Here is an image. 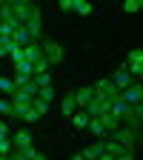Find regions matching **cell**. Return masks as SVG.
Instances as JSON below:
<instances>
[{"label":"cell","mask_w":143,"mask_h":160,"mask_svg":"<svg viewBox=\"0 0 143 160\" xmlns=\"http://www.w3.org/2000/svg\"><path fill=\"white\" fill-rule=\"evenodd\" d=\"M100 154H103V140H97V143H92V146H86L83 152H80L83 160H97Z\"/></svg>","instance_id":"13"},{"label":"cell","mask_w":143,"mask_h":160,"mask_svg":"<svg viewBox=\"0 0 143 160\" xmlns=\"http://www.w3.org/2000/svg\"><path fill=\"white\" fill-rule=\"evenodd\" d=\"M143 9V0H123V12L126 14H137Z\"/></svg>","instance_id":"21"},{"label":"cell","mask_w":143,"mask_h":160,"mask_svg":"<svg viewBox=\"0 0 143 160\" xmlns=\"http://www.w3.org/2000/svg\"><path fill=\"white\" fill-rule=\"evenodd\" d=\"M72 12H77L80 17H89L92 14V3H89V0H74V9Z\"/></svg>","instance_id":"18"},{"label":"cell","mask_w":143,"mask_h":160,"mask_svg":"<svg viewBox=\"0 0 143 160\" xmlns=\"http://www.w3.org/2000/svg\"><path fill=\"white\" fill-rule=\"evenodd\" d=\"M12 143H14V146H17V152H20V149L32 146V134H29L26 129H17V132H14V137H12Z\"/></svg>","instance_id":"14"},{"label":"cell","mask_w":143,"mask_h":160,"mask_svg":"<svg viewBox=\"0 0 143 160\" xmlns=\"http://www.w3.org/2000/svg\"><path fill=\"white\" fill-rule=\"evenodd\" d=\"M12 40H14V46H20V49H26L29 43H34V40L29 37V32H26V26H17L12 32Z\"/></svg>","instance_id":"12"},{"label":"cell","mask_w":143,"mask_h":160,"mask_svg":"<svg viewBox=\"0 0 143 160\" xmlns=\"http://www.w3.org/2000/svg\"><path fill=\"white\" fill-rule=\"evenodd\" d=\"M120 100H123L126 106H137V103H143V86H140V80H135L129 89L120 92Z\"/></svg>","instance_id":"6"},{"label":"cell","mask_w":143,"mask_h":160,"mask_svg":"<svg viewBox=\"0 0 143 160\" xmlns=\"http://www.w3.org/2000/svg\"><path fill=\"white\" fill-rule=\"evenodd\" d=\"M109 80H112V86H115L117 92H123V89H129V86L135 83V77H132L126 69H117V72H115V77H109Z\"/></svg>","instance_id":"8"},{"label":"cell","mask_w":143,"mask_h":160,"mask_svg":"<svg viewBox=\"0 0 143 160\" xmlns=\"http://www.w3.org/2000/svg\"><path fill=\"white\" fill-rule=\"evenodd\" d=\"M74 9V0H60V12H72Z\"/></svg>","instance_id":"30"},{"label":"cell","mask_w":143,"mask_h":160,"mask_svg":"<svg viewBox=\"0 0 143 160\" xmlns=\"http://www.w3.org/2000/svg\"><path fill=\"white\" fill-rule=\"evenodd\" d=\"M69 120H72V126H74V129H86V126H89V114H86L83 109H77Z\"/></svg>","instance_id":"16"},{"label":"cell","mask_w":143,"mask_h":160,"mask_svg":"<svg viewBox=\"0 0 143 160\" xmlns=\"http://www.w3.org/2000/svg\"><path fill=\"white\" fill-rule=\"evenodd\" d=\"M54 94H57V92H54L52 86H46V89H40V92H37V97L43 100V103H49V106H52V100H54Z\"/></svg>","instance_id":"24"},{"label":"cell","mask_w":143,"mask_h":160,"mask_svg":"<svg viewBox=\"0 0 143 160\" xmlns=\"http://www.w3.org/2000/svg\"><path fill=\"white\" fill-rule=\"evenodd\" d=\"M92 134H97V137H106V132H103V123H100L97 117H89V126H86Z\"/></svg>","instance_id":"20"},{"label":"cell","mask_w":143,"mask_h":160,"mask_svg":"<svg viewBox=\"0 0 143 160\" xmlns=\"http://www.w3.org/2000/svg\"><path fill=\"white\" fill-rule=\"evenodd\" d=\"M23 60H26V63H40V60H46L43 57V46H40V43H29L26 49H23Z\"/></svg>","instance_id":"9"},{"label":"cell","mask_w":143,"mask_h":160,"mask_svg":"<svg viewBox=\"0 0 143 160\" xmlns=\"http://www.w3.org/2000/svg\"><path fill=\"white\" fill-rule=\"evenodd\" d=\"M0 134H9V126H6V120H0Z\"/></svg>","instance_id":"33"},{"label":"cell","mask_w":143,"mask_h":160,"mask_svg":"<svg viewBox=\"0 0 143 160\" xmlns=\"http://www.w3.org/2000/svg\"><path fill=\"white\" fill-rule=\"evenodd\" d=\"M72 160H83V157H80V154H74V157H72Z\"/></svg>","instance_id":"36"},{"label":"cell","mask_w":143,"mask_h":160,"mask_svg":"<svg viewBox=\"0 0 143 160\" xmlns=\"http://www.w3.org/2000/svg\"><path fill=\"white\" fill-rule=\"evenodd\" d=\"M43 72H49V63H46V60H40V63H34V74H43Z\"/></svg>","instance_id":"29"},{"label":"cell","mask_w":143,"mask_h":160,"mask_svg":"<svg viewBox=\"0 0 143 160\" xmlns=\"http://www.w3.org/2000/svg\"><path fill=\"white\" fill-rule=\"evenodd\" d=\"M120 97V92L112 86V80L103 77V80H97V86H94V100H115Z\"/></svg>","instance_id":"5"},{"label":"cell","mask_w":143,"mask_h":160,"mask_svg":"<svg viewBox=\"0 0 143 160\" xmlns=\"http://www.w3.org/2000/svg\"><path fill=\"white\" fill-rule=\"evenodd\" d=\"M32 109H34L40 117H46V114H49V103H43L40 97H34V100H32Z\"/></svg>","instance_id":"23"},{"label":"cell","mask_w":143,"mask_h":160,"mask_svg":"<svg viewBox=\"0 0 143 160\" xmlns=\"http://www.w3.org/2000/svg\"><path fill=\"white\" fill-rule=\"evenodd\" d=\"M20 154H23L26 160H32V157L37 154V149H34V146H26V149H20Z\"/></svg>","instance_id":"28"},{"label":"cell","mask_w":143,"mask_h":160,"mask_svg":"<svg viewBox=\"0 0 143 160\" xmlns=\"http://www.w3.org/2000/svg\"><path fill=\"white\" fill-rule=\"evenodd\" d=\"M12 140H9V134H0V157H9L12 154Z\"/></svg>","instance_id":"22"},{"label":"cell","mask_w":143,"mask_h":160,"mask_svg":"<svg viewBox=\"0 0 143 160\" xmlns=\"http://www.w3.org/2000/svg\"><path fill=\"white\" fill-rule=\"evenodd\" d=\"M129 63H143V52H140V49H135V52L129 54Z\"/></svg>","instance_id":"27"},{"label":"cell","mask_w":143,"mask_h":160,"mask_svg":"<svg viewBox=\"0 0 143 160\" xmlns=\"http://www.w3.org/2000/svg\"><path fill=\"white\" fill-rule=\"evenodd\" d=\"M37 12H40V9H37L34 3H29V0H12V17L17 20L20 26H23L32 14H37Z\"/></svg>","instance_id":"2"},{"label":"cell","mask_w":143,"mask_h":160,"mask_svg":"<svg viewBox=\"0 0 143 160\" xmlns=\"http://www.w3.org/2000/svg\"><path fill=\"white\" fill-rule=\"evenodd\" d=\"M97 120H100V123H103V132H106V137H109L112 132H117L120 126H123V123H120V117H115L112 112H103V114H100Z\"/></svg>","instance_id":"11"},{"label":"cell","mask_w":143,"mask_h":160,"mask_svg":"<svg viewBox=\"0 0 143 160\" xmlns=\"http://www.w3.org/2000/svg\"><path fill=\"white\" fill-rule=\"evenodd\" d=\"M9 57L14 60V63H23V49H20V46H14V49L9 52Z\"/></svg>","instance_id":"26"},{"label":"cell","mask_w":143,"mask_h":160,"mask_svg":"<svg viewBox=\"0 0 143 160\" xmlns=\"http://www.w3.org/2000/svg\"><path fill=\"white\" fill-rule=\"evenodd\" d=\"M60 112H63V117H72L77 112V103H74V94H66L63 103H60Z\"/></svg>","instance_id":"15"},{"label":"cell","mask_w":143,"mask_h":160,"mask_svg":"<svg viewBox=\"0 0 143 160\" xmlns=\"http://www.w3.org/2000/svg\"><path fill=\"white\" fill-rule=\"evenodd\" d=\"M0 160H6V157H0Z\"/></svg>","instance_id":"37"},{"label":"cell","mask_w":143,"mask_h":160,"mask_svg":"<svg viewBox=\"0 0 143 160\" xmlns=\"http://www.w3.org/2000/svg\"><path fill=\"white\" fill-rule=\"evenodd\" d=\"M14 89H17V86H14V80H12V77H3V74H0V92L12 97V94H14Z\"/></svg>","instance_id":"19"},{"label":"cell","mask_w":143,"mask_h":160,"mask_svg":"<svg viewBox=\"0 0 143 160\" xmlns=\"http://www.w3.org/2000/svg\"><path fill=\"white\" fill-rule=\"evenodd\" d=\"M97 160H115V157H109V154H100V157H97Z\"/></svg>","instance_id":"35"},{"label":"cell","mask_w":143,"mask_h":160,"mask_svg":"<svg viewBox=\"0 0 143 160\" xmlns=\"http://www.w3.org/2000/svg\"><path fill=\"white\" fill-rule=\"evenodd\" d=\"M115 160H135V152H120Z\"/></svg>","instance_id":"31"},{"label":"cell","mask_w":143,"mask_h":160,"mask_svg":"<svg viewBox=\"0 0 143 160\" xmlns=\"http://www.w3.org/2000/svg\"><path fill=\"white\" fill-rule=\"evenodd\" d=\"M32 77H34V66L32 63H14V86H26V83H32Z\"/></svg>","instance_id":"4"},{"label":"cell","mask_w":143,"mask_h":160,"mask_svg":"<svg viewBox=\"0 0 143 160\" xmlns=\"http://www.w3.org/2000/svg\"><path fill=\"white\" fill-rule=\"evenodd\" d=\"M0 114H3V117H12V100L9 97H0Z\"/></svg>","instance_id":"25"},{"label":"cell","mask_w":143,"mask_h":160,"mask_svg":"<svg viewBox=\"0 0 143 160\" xmlns=\"http://www.w3.org/2000/svg\"><path fill=\"white\" fill-rule=\"evenodd\" d=\"M43 57H46V63L49 66H57L60 60H63V46L57 43V40H52V37H43Z\"/></svg>","instance_id":"3"},{"label":"cell","mask_w":143,"mask_h":160,"mask_svg":"<svg viewBox=\"0 0 143 160\" xmlns=\"http://www.w3.org/2000/svg\"><path fill=\"white\" fill-rule=\"evenodd\" d=\"M74 94V103H77V109H86L92 100H94V86H80L77 92H72Z\"/></svg>","instance_id":"7"},{"label":"cell","mask_w":143,"mask_h":160,"mask_svg":"<svg viewBox=\"0 0 143 160\" xmlns=\"http://www.w3.org/2000/svg\"><path fill=\"white\" fill-rule=\"evenodd\" d=\"M129 109H132V106H126V103H123L120 97H115V100H112V106H109V112H112L115 117H123V114H126Z\"/></svg>","instance_id":"17"},{"label":"cell","mask_w":143,"mask_h":160,"mask_svg":"<svg viewBox=\"0 0 143 160\" xmlns=\"http://www.w3.org/2000/svg\"><path fill=\"white\" fill-rule=\"evenodd\" d=\"M23 26H26L29 37L34 40V43H37V37H40V32H43V20H40V12H37V14H32V17L26 20V23H23Z\"/></svg>","instance_id":"10"},{"label":"cell","mask_w":143,"mask_h":160,"mask_svg":"<svg viewBox=\"0 0 143 160\" xmlns=\"http://www.w3.org/2000/svg\"><path fill=\"white\" fill-rule=\"evenodd\" d=\"M32 160H46V154H40V152H37V154H34Z\"/></svg>","instance_id":"34"},{"label":"cell","mask_w":143,"mask_h":160,"mask_svg":"<svg viewBox=\"0 0 143 160\" xmlns=\"http://www.w3.org/2000/svg\"><path fill=\"white\" fill-rule=\"evenodd\" d=\"M109 140H115V143H117L120 149H126V152H135L137 143H140V132H132V129H126V126H120L117 132L109 134Z\"/></svg>","instance_id":"1"},{"label":"cell","mask_w":143,"mask_h":160,"mask_svg":"<svg viewBox=\"0 0 143 160\" xmlns=\"http://www.w3.org/2000/svg\"><path fill=\"white\" fill-rule=\"evenodd\" d=\"M6 160H26V157H23V154H20V152H14V154H9Z\"/></svg>","instance_id":"32"}]
</instances>
